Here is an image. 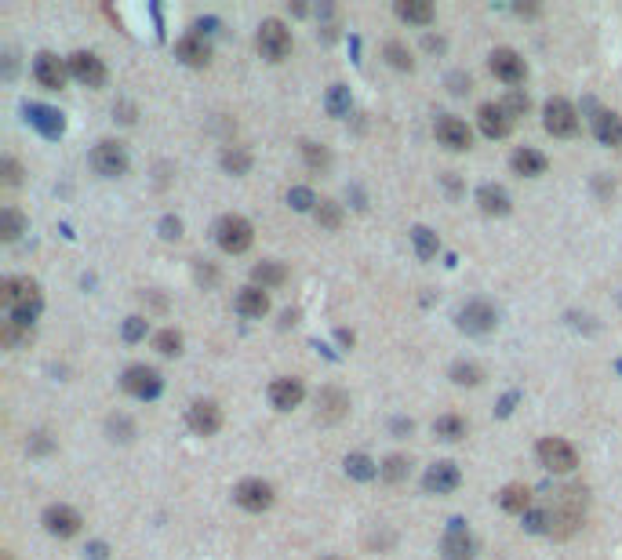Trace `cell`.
<instances>
[{
    "mask_svg": "<svg viewBox=\"0 0 622 560\" xmlns=\"http://www.w3.org/2000/svg\"><path fill=\"white\" fill-rule=\"evenodd\" d=\"M346 415H349V393L338 390V386H324V390L317 393V422L335 426V422H342Z\"/></svg>",
    "mask_w": 622,
    "mask_h": 560,
    "instance_id": "2e32d148",
    "label": "cell"
},
{
    "mask_svg": "<svg viewBox=\"0 0 622 560\" xmlns=\"http://www.w3.org/2000/svg\"><path fill=\"white\" fill-rule=\"evenodd\" d=\"M536 455H539V462L546 465L550 474H572L579 465V451L568 440H561V437H543L536 444Z\"/></svg>",
    "mask_w": 622,
    "mask_h": 560,
    "instance_id": "5b68a950",
    "label": "cell"
},
{
    "mask_svg": "<svg viewBox=\"0 0 622 560\" xmlns=\"http://www.w3.org/2000/svg\"><path fill=\"white\" fill-rule=\"evenodd\" d=\"M488 66H491V73L502 84H524V77H527V66H524V59L513 48H495L491 59H488Z\"/></svg>",
    "mask_w": 622,
    "mask_h": 560,
    "instance_id": "e0dca14e",
    "label": "cell"
},
{
    "mask_svg": "<svg viewBox=\"0 0 622 560\" xmlns=\"http://www.w3.org/2000/svg\"><path fill=\"white\" fill-rule=\"evenodd\" d=\"M618 367H622V360H618Z\"/></svg>",
    "mask_w": 622,
    "mask_h": 560,
    "instance_id": "03108f58",
    "label": "cell"
},
{
    "mask_svg": "<svg viewBox=\"0 0 622 560\" xmlns=\"http://www.w3.org/2000/svg\"><path fill=\"white\" fill-rule=\"evenodd\" d=\"M175 55H179L186 66L201 69V66L212 62V44L204 41V33H190V37H183L179 44H175Z\"/></svg>",
    "mask_w": 622,
    "mask_h": 560,
    "instance_id": "cb8c5ba5",
    "label": "cell"
},
{
    "mask_svg": "<svg viewBox=\"0 0 622 560\" xmlns=\"http://www.w3.org/2000/svg\"><path fill=\"white\" fill-rule=\"evenodd\" d=\"M502 110H506L509 117H524V113L531 110V99L524 95V91H520V87H513V91H509V95L502 99Z\"/></svg>",
    "mask_w": 622,
    "mask_h": 560,
    "instance_id": "f6af8a7d",
    "label": "cell"
},
{
    "mask_svg": "<svg viewBox=\"0 0 622 560\" xmlns=\"http://www.w3.org/2000/svg\"><path fill=\"white\" fill-rule=\"evenodd\" d=\"M233 502L240 510H248V513H262V510L274 506V488L266 481H258V477H248V481H240L233 488Z\"/></svg>",
    "mask_w": 622,
    "mask_h": 560,
    "instance_id": "8fae6325",
    "label": "cell"
},
{
    "mask_svg": "<svg viewBox=\"0 0 622 560\" xmlns=\"http://www.w3.org/2000/svg\"><path fill=\"white\" fill-rule=\"evenodd\" d=\"M255 44L262 51V59L270 62H284L292 55V30L281 23V19H262L258 33H255Z\"/></svg>",
    "mask_w": 622,
    "mask_h": 560,
    "instance_id": "277c9868",
    "label": "cell"
},
{
    "mask_svg": "<svg viewBox=\"0 0 622 560\" xmlns=\"http://www.w3.org/2000/svg\"><path fill=\"white\" fill-rule=\"evenodd\" d=\"M153 349L160 357H179L183 353V331H175V328H164L153 335Z\"/></svg>",
    "mask_w": 622,
    "mask_h": 560,
    "instance_id": "f35d334b",
    "label": "cell"
},
{
    "mask_svg": "<svg viewBox=\"0 0 622 560\" xmlns=\"http://www.w3.org/2000/svg\"><path fill=\"white\" fill-rule=\"evenodd\" d=\"M513 12H517V15H524V19H536V15H539V5H517Z\"/></svg>",
    "mask_w": 622,
    "mask_h": 560,
    "instance_id": "91938a15",
    "label": "cell"
},
{
    "mask_svg": "<svg viewBox=\"0 0 622 560\" xmlns=\"http://www.w3.org/2000/svg\"><path fill=\"white\" fill-rule=\"evenodd\" d=\"M30 342H33V328H26V324L8 321L5 328H0V346L5 349H26Z\"/></svg>",
    "mask_w": 622,
    "mask_h": 560,
    "instance_id": "836d02e7",
    "label": "cell"
},
{
    "mask_svg": "<svg viewBox=\"0 0 622 560\" xmlns=\"http://www.w3.org/2000/svg\"><path fill=\"white\" fill-rule=\"evenodd\" d=\"M66 66H69V73H73L80 84H87V87H103V84H106V62H103L99 55H92V51H73V55L66 59Z\"/></svg>",
    "mask_w": 622,
    "mask_h": 560,
    "instance_id": "4fadbf2b",
    "label": "cell"
},
{
    "mask_svg": "<svg viewBox=\"0 0 622 560\" xmlns=\"http://www.w3.org/2000/svg\"><path fill=\"white\" fill-rule=\"evenodd\" d=\"M524 531H531V535H546V510H543V506H531V510L524 513Z\"/></svg>",
    "mask_w": 622,
    "mask_h": 560,
    "instance_id": "7dc6e473",
    "label": "cell"
},
{
    "mask_svg": "<svg viewBox=\"0 0 622 560\" xmlns=\"http://www.w3.org/2000/svg\"><path fill=\"white\" fill-rule=\"evenodd\" d=\"M26 233V215L19 208H0V240H19Z\"/></svg>",
    "mask_w": 622,
    "mask_h": 560,
    "instance_id": "1f68e13d",
    "label": "cell"
},
{
    "mask_svg": "<svg viewBox=\"0 0 622 560\" xmlns=\"http://www.w3.org/2000/svg\"><path fill=\"white\" fill-rule=\"evenodd\" d=\"M33 77H37V84L41 87H48V91H59L62 84H66V77H69V66L59 59V55H51V51H41L37 59H33Z\"/></svg>",
    "mask_w": 622,
    "mask_h": 560,
    "instance_id": "ac0fdd59",
    "label": "cell"
},
{
    "mask_svg": "<svg viewBox=\"0 0 622 560\" xmlns=\"http://www.w3.org/2000/svg\"><path fill=\"white\" fill-rule=\"evenodd\" d=\"M437 139H440V146H448L455 153H466L473 146V131L466 128V121L452 117V113H440L437 117Z\"/></svg>",
    "mask_w": 622,
    "mask_h": 560,
    "instance_id": "9a60e30c",
    "label": "cell"
},
{
    "mask_svg": "<svg viewBox=\"0 0 622 560\" xmlns=\"http://www.w3.org/2000/svg\"><path fill=\"white\" fill-rule=\"evenodd\" d=\"M23 164L15 160V157H0V182H5V185H19L23 182Z\"/></svg>",
    "mask_w": 622,
    "mask_h": 560,
    "instance_id": "bcb514c9",
    "label": "cell"
},
{
    "mask_svg": "<svg viewBox=\"0 0 622 560\" xmlns=\"http://www.w3.org/2000/svg\"><path fill=\"white\" fill-rule=\"evenodd\" d=\"M590 103V110H593V135L600 139V146H611V149H618L622 146V117L618 113H611V110H600L593 99H586Z\"/></svg>",
    "mask_w": 622,
    "mask_h": 560,
    "instance_id": "ffe728a7",
    "label": "cell"
},
{
    "mask_svg": "<svg viewBox=\"0 0 622 560\" xmlns=\"http://www.w3.org/2000/svg\"><path fill=\"white\" fill-rule=\"evenodd\" d=\"M477 208H481L484 215H495V219H502V215H509L513 201H509V194L502 190V185H495V182H484L481 190H477Z\"/></svg>",
    "mask_w": 622,
    "mask_h": 560,
    "instance_id": "d4e9b609",
    "label": "cell"
},
{
    "mask_svg": "<svg viewBox=\"0 0 622 560\" xmlns=\"http://www.w3.org/2000/svg\"><path fill=\"white\" fill-rule=\"evenodd\" d=\"M186 422H190L194 433H201V437H215V433L222 429V411H219L215 401H194L190 411H186Z\"/></svg>",
    "mask_w": 622,
    "mask_h": 560,
    "instance_id": "d6986e66",
    "label": "cell"
},
{
    "mask_svg": "<svg viewBox=\"0 0 622 560\" xmlns=\"http://www.w3.org/2000/svg\"><path fill=\"white\" fill-rule=\"evenodd\" d=\"M299 149H302V160H306V167H310V171H328V167H331V153H328L324 146H317V142L302 139V142H299Z\"/></svg>",
    "mask_w": 622,
    "mask_h": 560,
    "instance_id": "74e56055",
    "label": "cell"
},
{
    "mask_svg": "<svg viewBox=\"0 0 622 560\" xmlns=\"http://www.w3.org/2000/svg\"><path fill=\"white\" fill-rule=\"evenodd\" d=\"M121 386H124L131 397H139V401H157V397H160V390H164V379H160V371H157V367L131 364V367L124 371Z\"/></svg>",
    "mask_w": 622,
    "mask_h": 560,
    "instance_id": "52a82bcc",
    "label": "cell"
},
{
    "mask_svg": "<svg viewBox=\"0 0 622 560\" xmlns=\"http://www.w3.org/2000/svg\"><path fill=\"white\" fill-rule=\"evenodd\" d=\"M255 240V230L244 215H222L215 222V244L226 251V255H244Z\"/></svg>",
    "mask_w": 622,
    "mask_h": 560,
    "instance_id": "3957f363",
    "label": "cell"
},
{
    "mask_svg": "<svg viewBox=\"0 0 622 560\" xmlns=\"http://www.w3.org/2000/svg\"><path fill=\"white\" fill-rule=\"evenodd\" d=\"M473 549H477V542H473L466 520L463 517H452L448 520V531H444V538H440L444 560H473Z\"/></svg>",
    "mask_w": 622,
    "mask_h": 560,
    "instance_id": "30bf717a",
    "label": "cell"
},
{
    "mask_svg": "<svg viewBox=\"0 0 622 560\" xmlns=\"http://www.w3.org/2000/svg\"><path fill=\"white\" fill-rule=\"evenodd\" d=\"M0 303H5L8 313H12L8 321L33 328V321H37V313L44 306V295H41L37 280H30V276H8L5 285H0Z\"/></svg>",
    "mask_w": 622,
    "mask_h": 560,
    "instance_id": "7a4b0ae2",
    "label": "cell"
},
{
    "mask_svg": "<svg viewBox=\"0 0 622 560\" xmlns=\"http://www.w3.org/2000/svg\"><path fill=\"white\" fill-rule=\"evenodd\" d=\"M320 560H338V556H320Z\"/></svg>",
    "mask_w": 622,
    "mask_h": 560,
    "instance_id": "e7e4bbea",
    "label": "cell"
},
{
    "mask_svg": "<svg viewBox=\"0 0 622 560\" xmlns=\"http://www.w3.org/2000/svg\"><path fill=\"white\" fill-rule=\"evenodd\" d=\"M393 429H397V433H411V419H408V422H404V419H397V422H393Z\"/></svg>",
    "mask_w": 622,
    "mask_h": 560,
    "instance_id": "be15d7a7",
    "label": "cell"
},
{
    "mask_svg": "<svg viewBox=\"0 0 622 560\" xmlns=\"http://www.w3.org/2000/svg\"><path fill=\"white\" fill-rule=\"evenodd\" d=\"M411 240H415V255H419L422 262L437 258V251H440V237H437L429 226H415V230H411Z\"/></svg>",
    "mask_w": 622,
    "mask_h": 560,
    "instance_id": "e575fe53",
    "label": "cell"
},
{
    "mask_svg": "<svg viewBox=\"0 0 622 560\" xmlns=\"http://www.w3.org/2000/svg\"><path fill=\"white\" fill-rule=\"evenodd\" d=\"M513 404H517V393H506V397H502V404H499V415H509V411H513Z\"/></svg>",
    "mask_w": 622,
    "mask_h": 560,
    "instance_id": "94428289",
    "label": "cell"
},
{
    "mask_svg": "<svg viewBox=\"0 0 622 560\" xmlns=\"http://www.w3.org/2000/svg\"><path fill=\"white\" fill-rule=\"evenodd\" d=\"M477 124H481V131L488 139H506L513 131V117L502 110V103H484L477 110Z\"/></svg>",
    "mask_w": 622,
    "mask_h": 560,
    "instance_id": "7402d4cb",
    "label": "cell"
},
{
    "mask_svg": "<svg viewBox=\"0 0 622 560\" xmlns=\"http://www.w3.org/2000/svg\"><path fill=\"white\" fill-rule=\"evenodd\" d=\"M499 506L506 510V513H527L531 510V492L524 488V484H506L502 492H499Z\"/></svg>",
    "mask_w": 622,
    "mask_h": 560,
    "instance_id": "4dcf8cb0",
    "label": "cell"
},
{
    "mask_svg": "<svg viewBox=\"0 0 622 560\" xmlns=\"http://www.w3.org/2000/svg\"><path fill=\"white\" fill-rule=\"evenodd\" d=\"M338 342H342V346H353V331H346V328H338Z\"/></svg>",
    "mask_w": 622,
    "mask_h": 560,
    "instance_id": "6125c7cd",
    "label": "cell"
},
{
    "mask_svg": "<svg viewBox=\"0 0 622 560\" xmlns=\"http://www.w3.org/2000/svg\"><path fill=\"white\" fill-rule=\"evenodd\" d=\"M383 55H386V62H390L393 69H404V73H411V69H415V59H411V51H408L401 41H386Z\"/></svg>",
    "mask_w": 622,
    "mask_h": 560,
    "instance_id": "60d3db41",
    "label": "cell"
},
{
    "mask_svg": "<svg viewBox=\"0 0 622 560\" xmlns=\"http://www.w3.org/2000/svg\"><path fill=\"white\" fill-rule=\"evenodd\" d=\"M543 128L554 139H572V135H579V110L568 99H550L543 106Z\"/></svg>",
    "mask_w": 622,
    "mask_h": 560,
    "instance_id": "8992f818",
    "label": "cell"
},
{
    "mask_svg": "<svg viewBox=\"0 0 622 560\" xmlns=\"http://www.w3.org/2000/svg\"><path fill=\"white\" fill-rule=\"evenodd\" d=\"M251 280H255V288H281L284 280H288V266L284 262H258L251 266Z\"/></svg>",
    "mask_w": 622,
    "mask_h": 560,
    "instance_id": "83f0119b",
    "label": "cell"
},
{
    "mask_svg": "<svg viewBox=\"0 0 622 560\" xmlns=\"http://www.w3.org/2000/svg\"><path fill=\"white\" fill-rule=\"evenodd\" d=\"M222 167H226V175H248L251 171V153L244 146H226L222 149Z\"/></svg>",
    "mask_w": 622,
    "mask_h": 560,
    "instance_id": "8d00e7d4",
    "label": "cell"
},
{
    "mask_svg": "<svg viewBox=\"0 0 622 560\" xmlns=\"http://www.w3.org/2000/svg\"><path fill=\"white\" fill-rule=\"evenodd\" d=\"M23 110H26V121H30L44 139H62V135H66V121H62L59 110L41 106V103H26Z\"/></svg>",
    "mask_w": 622,
    "mask_h": 560,
    "instance_id": "44dd1931",
    "label": "cell"
},
{
    "mask_svg": "<svg viewBox=\"0 0 622 560\" xmlns=\"http://www.w3.org/2000/svg\"><path fill=\"white\" fill-rule=\"evenodd\" d=\"M313 215H317V222H320L324 230H338V226H342V208H338L335 201H320Z\"/></svg>",
    "mask_w": 622,
    "mask_h": 560,
    "instance_id": "ee69618b",
    "label": "cell"
},
{
    "mask_svg": "<svg viewBox=\"0 0 622 560\" xmlns=\"http://www.w3.org/2000/svg\"><path fill=\"white\" fill-rule=\"evenodd\" d=\"M113 113H121V121H124V124H135V106H131V103L113 106Z\"/></svg>",
    "mask_w": 622,
    "mask_h": 560,
    "instance_id": "9f6ffc18",
    "label": "cell"
},
{
    "mask_svg": "<svg viewBox=\"0 0 622 560\" xmlns=\"http://www.w3.org/2000/svg\"><path fill=\"white\" fill-rule=\"evenodd\" d=\"M426 51H444V48H448V44H444V37H433V33H426Z\"/></svg>",
    "mask_w": 622,
    "mask_h": 560,
    "instance_id": "680465c9",
    "label": "cell"
},
{
    "mask_svg": "<svg viewBox=\"0 0 622 560\" xmlns=\"http://www.w3.org/2000/svg\"><path fill=\"white\" fill-rule=\"evenodd\" d=\"M142 303H146L149 310H157V313H164V310H167V299H164V295H157V292H142Z\"/></svg>",
    "mask_w": 622,
    "mask_h": 560,
    "instance_id": "db71d44e",
    "label": "cell"
},
{
    "mask_svg": "<svg viewBox=\"0 0 622 560\" xmlns=\"http://www.w3.org/2000/svg\"><path fill=\"white\" fill-rule=\"evenodd\" d=\"M160 237H164V240H179V237H183V219L164 215V219H160Z\"/></svg>",
    "mask_w": 622,
    "mask_h": 560,
    "instance_id": "816d5d0a",
    "label": "cell"
},
{
    "mask_svg": "<svg viewBox=\"0 0 622 560\" xmlns=\"http://www.w3.org/2000/svg\"><path fill=\"white\" fill-rule=\"evenodd\" d=\"M448 84H452L455 95H466V91H470V77H463V73H452V77H448Z\"/></svg>",
    "mask_w": 622,
    "mask_h": 560,
    "instance_id": "11a10c76",
    "label": "cell"
},
{
    "mask_svg": "<svg viewBox=\"0 0 622 560\" xmlns=\"http://www.w3.org/2000/svg\"><path fill=\"white\" fill-rule=\"evenodd\" d=\"M92 167H95L103 178H121V175L128 171V149H124V142L103 139V142L92 149Z\"/></svg>",
    "mask_w": 622,
    "mask_h": 560,
    "instance_id": "9c48e42d",
    "label": "cell"
},
{
    "mask_svg": "<svg viewBox=\"0 0 622 560\" xmlns=\"http://www.w3.org/2000/svg\"><path fill=\"white\" fill-rule=\"evenodd\" d=\"M397 19L411 23V26H429L433 23V5L429 0H397Z\"/></svg>",
    "mask_w": 622,
    "mask_h": 560,
    "instance_id": "f1b7e54d",
    "label": "cell"
},
{
    "mask_svg": "<svg viewBox=\"0 0 622 560\" xmlns=\"http://www.w3.org/2000/svg\"><path fill=\"white\" fill-rule=\"evenodd\" d=\"M146 331H149V321H146V317H128L121 335H124V342H142Z\"/></svg>",
    "mask_w": 622,
    "mask_h": 560,
    "instance_id": "c3c4849f",
    "label": "cell"
},
{
    "mask_svg": "<svg viewBox=\"0 0 622 560\" xmlns=\"http://www.w3.org/2000/svg\"><path fill=\"white\" fill-rule=\"evenodd\" d=\"M586 506H590V492L582 484H564L546 499V535L550 538H572L582 520H586Z\"/></svg>",
    "mask_w": 622,
    "mask_h": 560,
    "instance_id": "6da1fadb",
    "label": "cell"
},
{
    "mask_svg": "<svg viewBox=\"0 0 622 560\" xmlns=\"http://www.w3.org/2000/svg\"><path fill=\"white\" fill-rule=\"evenodd\" d=\"M110 437L128 444V440L135 437V422H131L128 415H113V419H110Z\"/></svg>",
    "mask_w": 622,
    "mask_h": 560,
    "instance_id": "681fc988",
    "label": "cell"
},
{
    "mask_svg": "<svg viewBox=\"0 0 622 560\" xmlns=\"http://www.w3.org/2000/svg\"><path fill=\"white\" fill-rule=\"evenodd\" d=\"M51 447H55V440H51L48 433H33V437L26 440V451H30V455H48Z\"/></svg>",
    "mask_w": 622,
    "mask_h": 560,
    "instance_id": "f5cc1de1",
    "label": "cell"
},
{
    "mask_svg": "<svg viewBox=\"0 0 622 560\" xmlns=\"http://www.w3.org/2000/svg\"><path fill=\"white\" fill-rule=\"evenodd\" d=\"M288 204L295 208V212H317V197H313V190H306V185H292L288 190Z\"/></svg>",
    "mask_w": 622,
    "mask_h": 560,
    "instance_id": "7bdbcfd3",
    "label": "cell"
},
{
    "mask_svg": "<svg viewBox=\"0 0 622 560\" xmlns=\"http://www.w3.org/2000/svg\"><path fill=\"white\" fill-rule=\"evenodd\" d=\"M342 470H346V477H353V481H375V477H379V465H375V462H372L365 451H353V455H346Z\"/></svg>",
    "mask_w": 622,
    "mask_h": 560,
    "instance_id": "f546056e",
    "label": "cell"
},
{
    "mask_svg": "<svg viewBox=\"0 0 622 560\" xmlns=\"http://www.w3.org/2000/svg\"><path fill=\"white\" fill-rule=\"evenodd\" d=\"M84 553L92 556V560H106V542H92V546H87Z\"/></svg>",
    "mask_w": 622,
    "mask_h": 560,
    "instance_id": "6f0895ef",
    "label": "cell"
},
{
    "mask_svg": "<svg viewBox=\"0 0 622 560\" xmlns=\"http://www.w3.org/2000/svg\"><path fill=\"white\" fill-rule=\"evenodd\" d=\"M197 285H204V288H212V285H219V269L208 262V258H197Z\"/></svg>",
    "mask_w": 622,
    "mask_h": 560,
    "instance_id": "f907efd6",
    "label": "cell"
},
{
    "mask_svg": "<svg viewBox=\"0 0 622 560\" xmlns=\"http://www.w3.org/2000/svg\"><path fill=\"white\" fill-rule=\"evenodd\" d=\"M233 306H237L240 317H266L270 313V295H266L262 288H255V285H248V288L237 292Z\"/></svg>",
    "mask_w": 622,
    "mask_h": 560,
    "instance_id": "484cf974",
    "label": "cell"
},
{
    "mask_svg": "<svg viewBox=\"0 0 622 560\" xmlns=\"http://www.w3.org/2000/svg\"><path fill=\"white\" fill-rule=\"evenodd\" d=\"M408 474H411V458H408V455H390V458L379 465V477H383L386 484H401V481H408Z\"/></svg>",
    "mask_w": 622,
    "mask_h": 560,
    "instance_id": "d6a6232c",
    "label": "cell"
},
{
    "mask_svg": "<svg viewBox=\"0 0 622 560\" xmlns=\"http://www.w3.org/2000/svg\"><path fill=\"white\" fill-rule=\"evenodd\" d=\"M455 324H459V331H466V335H488V331H495L499 313H495L491 303L473 299V303H466V306L455 313Z\"/></svg>",
    "mask_w": 622,
    "mask_h": 560,
    "instance_id": "ba28073f",
    "label": "cell"
},
{
    "mask_svg": "<svg viewBox=\"0 0 622 560\" xmlns=\"http://www.w3.org/2000/svg\"><path fill=\"white\" fill-rule=\"evenodd\" d=\"M41 524H44V531L48 535H55V538H73L77 531H80V513L73 510V506H62V502H55V506H48L44 510V517H41Z\"/></svg>",
    "mask_w": 622,
    "mask_h": 560,
    "instance_id": "5bb4252c",
    "label": "cell"
},
{
    "mask_svg": "<svg viewBox=\"0 0 622 560\" xmlns=\"http://www.w3.org/2000/svg\"><path fill=\"white\" fill-rule=\"evenodd\" d=\"M509 164H513V171L524 175V178H539V175L550 167V160H546L539 149H527V146H520V149L509 157Z\"/></svg>",
    "mask_w": 622,
    "mask_h": 560,
    "instance_id": "4316f807",
    "label": "cell"
},
{
    "mask_svg": "<svg viewBox=\"0 0 622 560\" xmlns=\"http://www.w3.org/2000/svg\"><path fill=\"white\" fill-rule=\"evenodd\" d=\"M433 433L440 440H463L466 437V419H459V415H440L433 422Z\"/></svg>",
    "mask_w": 622,
    "mask_h": 560,
    "instance_id": "ab89813d",
    "label": "cell"
},
{
    "mask_svg": "<svg viewBox=\"0 0 622 560\" xmlns=\"http://www.w3.org/2000/svg\"><path fill=\"white\" fill-rule=\"evenodd\" d=\"M452 383L455 386H481L484 383V367L473 360H455L452 364Z\"/></svg>",
    "mask_w": 622,
    "mask_h": 560,
    "instance_id": "d590c367",
    "label": "cell"
},
{
    "mask_svg": "<svg viewBox=\"0 0 622 560\" xmlns=\"http://www.w3.org/2000/svg\"><path fill=\"white\" fill-rule=\"evenodd\" d=\"M324 103H328V113H331V117H346V113H349V87H346V84H331Z\"/></svg>",
    "mask_w": 622,
    "mask_h": 560,
    "instance_id": "b9f144b4",
    "label": "cell"
},
{
    "mask_svg": "<svg viewBox=\"0 0 622 560\" xmlns=\"http://www.w3.org/2000/svg\"><path fill=\"white\" fill-rule=\"evenodd\" d=\"M302 401H306L302 379H274V383H270V404H274L277 411H292V408H299Z\"/></svg>",
    "mask_w": 622,
    "mask_h": 560,
    "instance_id": "603a6c76",
    "label": "cell"
},
{
    "mask_svg": "<svg viewBox=\"0 0 622 560\" xmlns=\"http://www.w3.org/2000/svg\"><path fill=\"white\" fill-rule=\"evenodd\" d=\"M463 484V474H459V465L455 462H433L429 470H426V477H422V488L429 492V495H452L455 488Z\"/></svg>",
    "mask_w": 622,
    "mask_h": 560,
    "instance_id": "7c38bea8",
    "label": "cell"
}]
</instances>
